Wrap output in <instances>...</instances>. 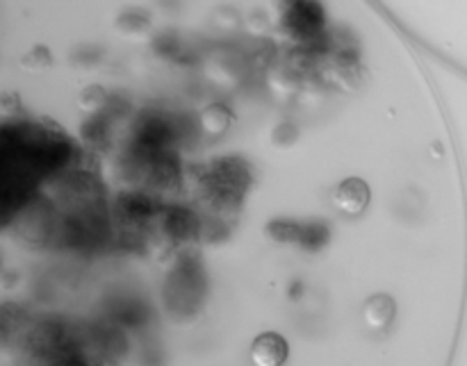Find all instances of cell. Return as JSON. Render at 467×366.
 Returning a JSON list of instances; mask_svg holds the SVG:
<instances>
[{"label":"cell","mask_w":467,"mask_h":366,"mask_svg":"<svg viewBox=\"0 0 467 366\" xmlns=\"http://www.w3.org/2000/svg\"><path fill=\"white\" fill-rule=\"evenodd\" d=\"M231 112L223 105H210L201 114V127L208 135H222L228 126H231Z\"/></svg>","instance_id":"7a4b0ae2"},{"label":"cell","mask_w":467,"mask_h":366,"mask_svg":"<svg viewBox=\"0 0 467 366\" xmlns=\"http://www.w3.org/2000/svg\"><path fill=\"white\" fill-rule=\"evenodd\" d=\"M18 109V98L14 94H0V112L12 114Z\"/></svg>","instance_id":"5b68a950"},{"label":"cell","mask_w":467,"mask_h":366,"mask_svg":"<svg viewBox=\"0 0 467 366\" xmlns=\"http://www.w3.org/2000/svg\"><path fill=\"white\" fill-rule=\"evenodd\" d=\"M333 200H336L337 209L356 217V214H363L365 208L369 205V187L358 178H349V180L337 187Z\"/></svg>","instance_id":"6da1fadb"},{"label":"cell","mask_w":467,"mask_h":366,"mask_svg":"<svg viewBox=\"0 0 467 366\" xmlns=\"http://www.w3.org/2000/svg\"><path fill=\"white\" fill-rule=\"evenodd\" d=\"M105 105V91L100 86H89V89L82 91L80 96V107L85 112H96Z\"/></svg>","instance_id":"277c9868"},{"label":"cell","mask_w":467,"mask_h":366,"mask_svg":"<svg viewBox=\"0 0 467 366\" xmlns=\"http://www.w3.org/2000/svg\"><path fill=\"white\" fill-rule=\"evenodd\" d=\"M269 235L278 241H299L301 235H304V228L296 226V223L276 221L269 226Z\"/></svg>","instance_id":"3957f363"}]
</instances>
